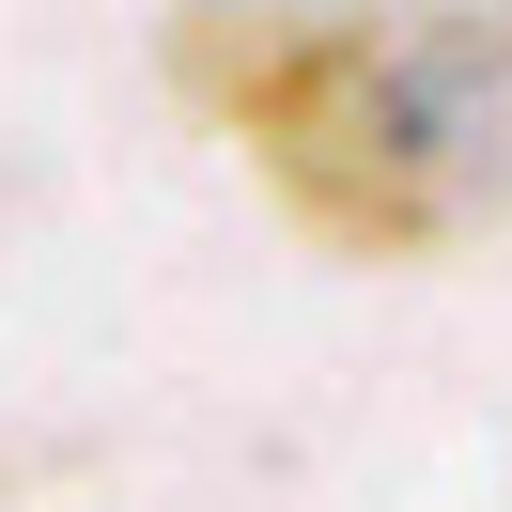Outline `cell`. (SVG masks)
Returning a JSON list of instances; mask_svg holds the SVG:
<instances>
[{
	"mask_svg": "<svg viewBox=\"0 0 512 512\" xmlns=\"http://www.w3.org/2000/svg\"><path fill=\"white\" fill-rule=\"evenodd\" d=\"M187 78L264 187L357 264H419L512 202V0H388V16H249L202 0Z\"/></svg>",
	"mask_w": 512,
	"mask_h": 512,
	"instance_id": "cell-1",
	"label": "cell"
}]
</instances>
